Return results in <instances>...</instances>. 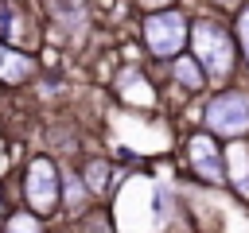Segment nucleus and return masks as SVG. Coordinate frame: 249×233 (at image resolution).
<instances>
[{
  "label": "nucleus",
  "instance_id": "obj_5",
  "mask_svg": "<svg viewBox=\"0 0 249 233\" xmlns=\"http://www.w3.org/2000/svg\"><path fill=\"white\" fill-rule=\"evenodd\" d=\"M0 43L27 50V54L43 43V23L35 12V0H0Z\"/></svg>",
  "mask_w": 249,
  "mask_h": 233
},
{
  "label": "nucleus",
  "instance_id": "obj_6",
  "mask_svg": "<svg viewBox=\"0 0 249 233\" xmlns=\"http://www.w3.org/2000/svg\"><path fill=\"white\" fill-rule=\"evenodd\" d=\"M187 163L195 171V179H202L206 186H222L226 183V159H222V148H218V136L214 132H191L187 136Z\"/></svg>",
  "mask_w": 249,
  "mask_h": 233
},
{
  "label": "nucleus",
  "instance_id": "obj_16",
  "mask_svg": "<svg viewBox=\"0 0 249 233\" xmlns=\"http://www.w3.org/2000/svg\"><path fill=\"white\" fill-rule=\"evenodd\" d=\"M74 233H113V221H109V214H78L74 217Z\"/></svg>",
  "mask_w": 249,
  "mask_h": 233
},
{
  "label": "nucleus",
  "instance_id": "obj_14",
  "mask_svg": "<svg viewBox=\"0 0 249 233\" xmlns=\"http://www.w3.org/2000/svg\"><path fill=\"white\" fill-rule=\"evenodd\" d=\"M0 233H47V225H43V217L31 214V210H12V214L4 217V225H0Z\"/></svg>",
  "mask_w": 249,
  "mask_h": 233
},
{
  "label": "nucleus",
  "instance_id": "obj_10",
  "mask_svg": "<svg viewBox=\"0 0 249 233\" xmlns=\"http://www.w3.org/2000/svg\"><path fill=\"white\" fill-rule=\"evenodd\" d=\"M47 8V19L54 23V27H62L66 35H78V31H86V0H43Z\"/></svg>",
  "mask_w": 249,
  "mask_h": 233
},
{
  "label": "nucleus",
  "instance_id": "obj_15",
  "mask_svg": "<svg viewBox=\"0 0 249 233\" xmlns=\"http://www.w3.org/2000/svg\"><path fill=\"white\" fill-rule=\"evenodd\" d=\"M233 43H237L241 58L249 62V4H237L233 8Z\"/></svg>",
  "mask_w": 249,
  "mask_h": 233
},
{
  "label": "nucleus",
  "instance_id": "obj_1",
  "mask_svg": "<svg viewBox=\"0 0 249 233\" xmlns=\"http://www.w3.org/2000/svg\"><path fill=\"white\" fill-rule=\"evenodd\" d=\"M187 47L198 58L206 82H230L233 78V70H237V43H233V27H226V19H218V16L191 19Z\"/></svg>",
  "mask_w": 249,
  "mask_h": 233
},
{
  "label": "nucleus",
  "instance_id": "obj_12",
  "mask_svg": "<svg viewBox=\"0 0 249 233\" xmlns=\"http://www.w3.org/2000/svg\"><path fill=\"white\" fill-rule=\"evenodd\" d=\"M171 82H175L179 89H187V93H202V89L210 85L195 54H175V58H171Z\"/></svg>",
  "mask_w": 249,
  "mask_h": 233
},
{
  "label": "nucleus",
  "instance_id": "obj_19",
  "mask_svg": "<svg viewBox=\"0 0 249 233\" xmlns=\"http://www.w3.org/2000/svg\"><path fill=\"white\" fill-rule=\"evenodd\" d=\"M206 4H214V8H226V12H233V8H237V0H206Z\"/></svg>",
  "mask_w": 249,
  "mask_h": 233
},
{
  "label": "nucleus",
  "instance_id": "obj_13",
  "mask_svg": "<svg viewBox=\"0 0 249 233\" xmlns=\"http://www.w3.org/2000/svg\"><path fill=\"white\" fill-rule=\"evenodd\" d=\"M78 175H82V183L89 186V194L101 198V194L109 190V183H113V163H109V159H86Z\"/></svg>",
  "mask_w": 249,
  "mask_h": 233
},
{
  "label": "nucleus",
  "instance_id": "obj_3",
  "mask_svg": "<svg viewBox=\"0 0 249 233\" xmlns=\"http://www.w3.org/2000/svg\"><path fill=\"white\" fill-rule=\"evenodd\" d=\"M23 206L39 217L58 214V206H62V171L51 155H31L23 163Z\"/></svg>",
  "mask_w": 249,
  "mask_h": 233
},
{
  "label": "nucleus",
  "instance_id": "obj_20",
  "mask_svg": "<svg viewBox=\"0 0 249 233\" xmlns=\"http://www.w3.org/2000/svg\"><path fill=\"white\" fill-rule=\"evenodd\" d=\"M0 221H4V194H0Z\"/></svg>",
  "mask_w": 249,
  "mask_h": 233
},
{
  "label": "nucleus",
  "instance_id": "obj_18",
  "mask_svg": "<svg viewBox=\"0 0 249 233\" xmlns=\"http://www.w3.org/2000/svg\"><path fill=\"white\" fill-rule=\"evenodd\" d=\"M8 171V144H4V136H0V175Z\"/></svg>",
  "mask_w": 249,
  "mask_h": 233
},
{
  "label": "nucleus",
  "instance_id": "obj_2",
  "mask_svg": "<svg viewBox=\"0 0 249 233\" xmlns=\"http://www.w3.org/2000/svg\"><path fill=\"white\" fill-rule=\"evenodd\" d=\"M140 39H144V50L152 58H175L187 50V39H191V19L179 12V8H160V12H144L140 16Z\"/></svg>",
  "mask_w": 249,
  "mask_h": 233
},
{
  "label": "nucleus",
  "instance_id": "obj_11",
  "mask_svg": "<svg viewBox=\"0 0 249 233\" xmlns=\"http://www.w3.org/2000/svg\"><path fill=\"white\" fill-rule=\"evenodd\" d=\"M89 202H93V194H89V186L82 183L78 167H62V206H58V210H66L70 217H78V214L89 210Z\"/></svg>",
  "mask_w": 249,
  "mask_h": 233
},
{
  "label": "nucleus",
  "instance_id": "obj_7",
  "mask_svg": "<svg viewBox=\"0 0 249 233\" xmlns=\"http://www.w3.org/2000/svg\"><path fill=\"white\" fill-rule=\"evenodd\" d=\"M35 78H39V62H35V54L0 43V85L16 89V85H27V82H35Z\"/></svg>",
  "mask_w": 249,
  "mask_h": 233
},
{
  "label": "nucleus",
  "instance_id": "obj_4",
  "mask_svg": "<svg viewBox=\"0 0 249 233\" xmlns=\"http://www.w3.org/2000/svg\"><path fill=\"white\" fill-rule=\"evenodd\" d=\"M202 124L206 132L214 136H226V140H249V93L245 89H222L206 101L202 109Z\"/></svg>",
  "mask_w": 249,
  "mask_h": 233
},
{
  "label": "nucleus",
  "instance_id": "obj_8",
  "mask_svg": "<svg viewBox=\"0 0 249 233\" xmlns=\"http://www.w3.org/2000/svg\"><path fill=\"white\" fill-rule=\"evenodd\" d=\"M117 97H121L124 105H132V109H152V105H156V89H152V82H148L136 66H124V70L117 74Z\"/></svg>",
  "mask_w": 249,
  "mask_h": 233
},
{
  "label": "nucleus",
  "instance_id": "obj_17",
  "mask_svg": "<svg viewBox=\"0 0 249 233\" xmlns=\"http://www.w3.org/2000/svg\"><path fill=\"white\" fill-rule=\"evenodd\" d=\"M144 12H160V8H171V0H136Z\"/></svg>",
  "mask_w": 249,
  "mask_h": 233
},
{
  "label": "nucleus",
  "instance_id": "obj_9",
  "mask_svg": "<svg viewBox=\"0 0 249 233\" xmlns=\"http://www.w3.org/2000/svg\"><path fill=\"white\" fill-rule=\"evenodd\" d=\"M222 159H226V183H233L237 194L249 202V144L245 140H230Z\"/></svg>",
  "mask_w": 249,
  "mask_h": 233
}]
</instances>
